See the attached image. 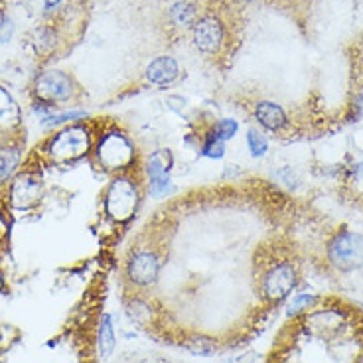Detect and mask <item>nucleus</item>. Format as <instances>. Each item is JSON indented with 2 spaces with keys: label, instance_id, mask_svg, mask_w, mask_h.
Wrapping results in <instances>:
<instances>
[{
  "label": "nucleus",
  "instance_id": "1",
  "mask_svg": "<svg viewBox=\"0 0 363 363\" xmlns=\"http://www.w3.org/2000/svg\"><path fill=\"white\" fill-rule=\"evenodd\" d=\"M138 203H140L138 182L133 180L127 174H118L111 182L109 190L105 194V211L109 219H113L115 223H127L136 213Z\"/></svg>",
  "mask_w": 363,
  "mask_h": 363
},
{
  "label": "nucleus",
  "instance_id": "2",
  "mask_svg": "<svg viewBox=\"0 0 363 363\" xmlns=\"http://www.w3.org/2000/svg\"><path fill=\"white\" fill-rule=\"evenodd\" d=\"M97 160L109 172H125L136 160L135 143L121 130H111L101 136L97 145Z\"/></svg>",
  "mask_w": 363,
  "mask_h": 363
},
{
  "label": "nucleus",
  "instance_id": "3",
  "mask_svg": "<svg viewBox=\"0 0 363 363\" xmlns=\"http://www.w3.org/2000/svg\"><path fill=\"white\" fill-rule=\"evenodd\" d=\"M91 130L85 127H67L60 135L52 138V143L48 146V155L54 162L69 164L79 160L85 155H89L91 150Z\"/></svg>",
  "mask_w": 363,
  "mask_h": 363
},
{
  "label": "nucleus",
  "instance_id": "4",
  "mask_svg": "<svg viewBox=\"0 0 363 363\" xmlns=\"http://www.w3.org/2000/svg\"><path fill=\"white\" fill-rule=\"evenodd\" d=\"M328 259L337 271L352 272L363 267V235L355 231H340L328 245Z\"/></svg>",
  "mask_w": 363,
  "mask_h": 363
},
{
  "label": "nucleus",
  "instance_id": "5",
  "mask_svg": "<svg viewBox=\"0 0 363 363\" xmlns=\"http://www.w3.org/2000/svg\"><path fill=\"white\" fill-rule=\"evenodd\" d=\"M298 281V272L292 263H279L272 264L269 271L263 274L261 281V292L269 302H281L284 300L296 286Z\"/></svg>",
  "mask_w": 363,
  "mask_h": 363
},
{
  "label": "nucleus",
  "instance_id": "6",
  "mask_svg": "<svg viewBox=\"0 0 363 363\" xmlns=\"http://www.w3.org/2000/svg\"><path fill=\"white\" fill-rule=\"evenodd\" d=\"M191 42L201 54L216 55L225 44V24L216 14H206L191 26Z\"/></svg>",
  "mask_w": 363,
  "mask_h": 363
},
{
  "label": "nucleus",
  "instance_id": "7",
  "mask_svg": "<svg viewBox=\"0 0 363 363\" xmlns=\"http://www.w3.org/2000/svg\"><path fill=\"white\" fill-rule=\"evenodd\" d=\"M128 282L136 289H148L158 281L160 274V259L155 251L140 249L128 257L127 267H125Z\"/></svg>",
  "mask_w": 363,
  "mask_h": 363
},
{
  "label": "nucleus",
  "instance_id": "8",
  "mask_svg": "<svg viewBox=\"0 0 363 363\" xmlns=\"http://www.w3.org/2000/svg\"><path fill=\"white\" fill-rule=\"evenodd\" d=\"M172 155L170 150H156L146 162V176H148V190L155 198H164L172 191V178H170Z\"/></svg>",
  "mask_w": 363,
  "mask_h": 363
},
{
  "label": "nucleus",
  "instance_id": "9",
  "mask_svg": "<svg viewBox=\"0 0 363 363\" xmlns=\"http://www.w3.org/2000/svg\"><path fill=\"white\" fill-rule=\"evenodd\" d=\"M34 91L42 103L54 105L57 101H65L72 97L73 79L64 72H45L38 77Z\"/></svg>",
  "mask_w": 363,
  "mask_h": 363
},
{
  "label": "nucleus",
  "instance_id": "10",
  "mask_svg": "<svg viewBox=\"0 0 363 363\" xmlns=\"http://www.w3.org/2000/svg\"><path fill=\"white\" fill-rule=\"evenodd\" d=\"M42 196V180L34 174H20L16 180L12 182L10 188V201L18 209H28L36 206Z\"/></svg>",
  "mask_w": 363,
  "mask_h": 363
},
{
  "label": "nucleus",
  "instance_id": "11",
  "mask_svg": "<svg viewBox=\"0 0 363 363\" xmlns=\"http://www.w3.org/2000/svg\"><path fill=\"white\" fill-rule=\"evenodd\" d=\"M253 115L261 127L267 128V130H272V133H279V130H282L289 125L286 113L274 101H259V103H255Z\"/></svg>",
  "mask_w": 363,
  "mask_h": 363
},
{
  "label": "nucleus",
  "instance_id": "12",
  "mask_svg": "<svg viewBox=\"0 0 363 363\" xmlns=\"http://www.w3.org/2000/svg\"><path fill=\"white\" fill-rule=\"evenodd\" d=\"M178 73H180L178 62L170 55H160L146 67V79L155 85H170L178 77Z\"/></svg>",
  "mask_w": 363,
  "mask_h": 363
},
{
  "label": "nucleus",
  "instance_id": "13",
  "mask_svg": "<svg viewBox=\"0 0 363 363\" xmlns=\"http://www.w3.org/2000/svg\"><path fill=\"white\" fill-rule=\"evenodd\" d=\"M115 328H113V320L111 314H103L99 322V330H97V350H99L101 359H109L113 352H115Z\"/></svg>",
  "mask_w": 363,
  "mask_h": 363
},
{
  "label": "nucleus",
  "instance_id": "14",
  "mask_svg": "<svg viewBox=\"0 0 363 363\" xmlns=\"http://www.w3.org/2000/svg\"><path fill=\"white\" fill-rule=\"evenodd\" d=\"M20 123V109L9 91L0 87V128H12Z\"/></svg>",
  "mask_w": 363,
  "mask_h": 363
},
{
  "label": "nucleus",
  "instance_id": "15",
  "mask_svg": "<svg viewBox=\"0 0 363 363\" xmlns=\"http://www.w3.org/2000/svg\"><path fill=\"white\" fill-rule=\"evenodd\" d=\"M20 150L16 146H4L0 148V182L10 180L18 170Z\"/></svg>",
  "mask_w": 363,
  "mask_h": 363
},
{
  "label": "nucleus",
  "instance_id": "16",
  "mask_svg": "<svg viewBox=\"0 0 363 363\" xmlns=\"http://www.w3.org/2000/svg\"><path fill=\"white\" fill-rule=\"evenodd\" d=\"M170 20L176 26H194L196 20H198V9L194 4H190V2H178V4H174L172 9H170Z\"/></svg>",
  "mask_w": 363,
  "mask_h": 363
},
{
  "label": "nucleus",
  "instance_id": "17",
  "mask_svg": "<svg viewBox=\"0 0 363 363\" xmlns=\"http://www.w3.org/2000/svg\"><path fill=\"white\" fill-rule=\"evenodd\" d=\"M128 318L136 322L138 326H148L152 322V308L150 304L143 298H133L127 302Z\"/></svg>",
  "mask_w": 363,
  "mask_h": 363
},
{
  "label": "nucleus",
  "instance_id": "18",
  "mask_svg": "<svg viewBox=\"0 0 363 363\" xmlns=\"http://www.w3.org/2000/svg\"><path fill=\"white\" fill-rule=\"evenodd\" d=\"M223 155H225V140H221V138L213 133V128H209V133L206 135V140H203V145H201V156L218 160V158H221Z\"/></svg>",
  "mask_w": 363,
  "mask_h": 363
},
{
  "label": "nucleus",
  "instance_id": "19",
  "mask_svg": "<svg viewBox=\"0 0 363 363\" xmlns=\"http://www.w3.org/2000/svg\"><path fill=\"white\" fill-rule=\"evenodd\" d=\"M247 146H249V152H251L253 158H263L269 152V140L257 128H249L247 130Z\"/></svg>",
  "mask_w": 363,
  "mask_h": 363
},
{
  "label": "nucleus",
  "instance_id": "20",
  "mask_svg": "<svg viewBox=\"0 0 363 363\" xmlns=\"http://www.w3.org/2000/svg\"><path fill=\"white\" fill-rule=\"evenodd\" d=\"M87 117L85 111H65L60 115H50L44 117V127H57V125H64V123H72V121H79V118Z\"/></svg>",
  "mask_w": 363,
  "mask_h": 363
},
{
  "label": "nucleus",
  "instance_id": "21",
  "mask_svg": "<svg viewBox=\"0 0 363 363\" xmlns=\"http://www.w3.org/2000/svg\"><path fill=\"white\" fill-rule=\"evenodd\" d=\"M213 133L221 138V140H231L233 136L237 135V130H239V123H237L235 118H221L218 121L216 125H213Z\"/></svg>",
  "mask_w": 363,
  "mask_h": 363
},
{
  "label": "nucleus",
  "instance_id": "22",
  "mask_svg": "<svg viewBox=\"0 0 363 363\" xmlns=\"http://www.w3.org/2000/svg\"><path fill=\"white\" fill-rule=\"evenodd\" d=\"M314 302H316L314 294H308V292L306 294H296L289 304V316H298L300 312H306V310L314 306Z\"/></svg>",
  "mask_w": 363,
  "mask_h": 363
},
{
  "label": "nucleus",
  "instance_id": "23",
  "mask_svg": "<svg viewBox=\"0 0 363 363\" xmlns=\"http://www.w3.org/2000/svg\"><path fill=\"white\" fill-rule=\"evenodd\" d=\"M352 117L354 121H359L363 117V91L355 95L354 103H352Z\"/></svg>",
  "mask_w": 363,
  "mask_h": 363
},
{
  "label": "nucleus",
  "instance_id": "24",
  "mask_svg": "<svg viewBox=\"0 0 363 363\" xmlns=\"http://www.w3.org/2000/svg\"><path fill=\"white\" fill-rule=\"evenodd\" d=\"M12 34V24H10L9 18H4L2 14H0V42H6Z\"/></svg>",
  "mask_w": 363,
  "mask_h": 363
},
{
  "label": "nucleus",
  "instance_id": "25",
  "mask_svg": "<svg viewBox=\"0 0 363 363\" xmlns=\"http://www.w3.org/2000/svg\"><path fill=\"white\" fill-rule=\"evenodd\" d=\"M60 2H62V0H44L45 9H55V6H57Z\"/></svg>",
  "mask_w": 363,
  "mask_h": 363
},
{
  "label": "nucleus",
  "instance_id": "26",
  "mask_svg": "<svg viewBox=\"0 0 363 363\" xmlns=\"http://www.w3.org/2000/svg\"><path fill=\"white\" fill-rule=\"evenodd\" d=\"M357 176L363 180V164H357Z\"/></svg>",
  "mask_w": 363,
  "mask_h": 363
},
{
  "label": "nucleus",
  "instance_id": "27",
  "mask_svg": "<svg viewBox=\"0 0 363 363\" xmlns=\"http://www.w3.org/2000/svg\"><path fill=\"white\" fill-rule=\"evenodd\" d=\"M2 289H4V281H2V274H0V292H2Z\"/></svg>",
  "mask_w": 363,
  "mask_h": 363
},
{
  "label": "nucleus",
  "instance_id": "28",
  "mask_svg": "<svg viewBox=\"0 0 363 363\" xmlns=\"http://www.w3.org/2000/svg\"><path fill=\"white\" fill-rule=\"evenodd\" d=\"M239 2H255V0H239Z\"/></svg>",
  "mask_w": 363,
  "mask_h": 363
},
{
  "label": "nucleus",
  "instance_id": "29",
  "mask_svg": "<svg viewBox=\"0 0 363 363\" xmlns=\"http://www.w3.org/2000/svg\"><path fill=\"white\" fill-rule=\"evenodd\" d=\"M357 363H363V355H362V357H359V359H357Z\"/></svg>",
  "mask_w": 363,
  "mask_h": 363
},
{
  "label": "nucleus",
  "instance_id": "30",
  "mask_svg": "<svg viewBox=\"0 0 363 363\" xmlns=\"http://www.w3.org/2000/svg\"><path fill=\"white\" fill-rule=\"evenodd\" d=\"M362 57H363V54H362Z\"/></svg>",
  "mask_w": 363,
  "mask_h": 363
}]
</instances>
